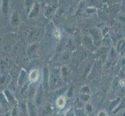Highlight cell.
Wrapping results in <instances>:
<instances>
[{"instance_id": "cell-16", "label": "cell", "mask_w": 125, "mask_h": 116, "mask_svg": "<svg viewBox=\"0 0 125 116\" xmlns=\"http://www.w3.org/2000/svg\"><path fill=\"white\" fill-rule=\"evenodd\" d=\"M91 92V90L90 88L88 85H83V87L80 88V94H89Z\"/></svg>"}, {"instance_id": "cell-21", "label": "cell", "mask_w": 125, "mask_h": 116, "mask_svg": "<svg viewBox=\"0 0 125 116\" xmlns=\"http://www.w3.org/2000/svg\"><path fill=\"white\" fill-rule=\"evenodd\" d=\"M97 116H108V115H107V112H106V111H104V110H101V111H100L98 112Z\"/></svg>"}, {"instance_id": "cell-5", "label": "cell", "mask_w": 125, "mask_h": 116, "mask_svg": "<svg viewBox=\"0 0 125 116\" xmlns=\"http://www.w3.org/2000/svg\"><path fill=\"white\" fill-rule=\"evenodd\" d=\"M28 83H29V80H28L27 73L26 72V71H24V70H21L20 74H19L18 80H17V86L22 88L25 84H27Z\"/></svg>"}, {"instance_id": "cell-9", "label": "cell", "mask_w": 125, "mask_h": 116, "mask_svg": "<svg viewBox=\"0 0 125 116\" xmlns=\"http://www.w3.org/2000/svg\"><path fill=\"white\" fill-rule=\"evenodd\" d=\"M40 11V4L38 2H34L28 13L29 19H33L37 16Z\"/></svg>"}, {"instance_id": "cell-24", "label": "cell", "mask_w": 125, "mask_h": 116, "mask_svg": "<svg viewBox=\"0 0 125 116\" xmlns=\"http://www.w3.org/2000/svg\"><path fill=\"white\" fill-rule=\"evenodd\" d=\"M49 116H52V115H49Z\"/></svg>"}, {"instance_id": "cell-11", "label": "cell", "mask_w": 125, "mask_h": 116, "mask_svg": "<svg viewBox=\"0 0 125 116\" xmlns=\"http://www.w3.org/2000/svg\"><path fill=\"white\" fill-rule=\"evenodd\" d=\"M56 12V7L54 5H48L44 9V16L47 18H51Z\"/></svg>"}, {"instance_id": "cell-8", "label": "cell", "mask_w": 125, "mask_h": 116, "mask_svg": "<svg viewBox=\"0 0 125 116\" xmlns=\"http://www.w3.org/2000/svg\"><path fill=\"white\" fill-rule=\"evenodd\" d=\"M40 78V72L38 69H33L28 74V80L31 84H36Z\"/></svg>"}, {"instance_id": "cell-3", "label": "cell", "mask_w": 125, "mask_h": 116, "mask_svg": "<svg viewBox=\"0 0 125 116\" xmlns=\"http://www.w3.org/2000/svg\"><path fill=\"white\" fill-rule=\"evenodd\" d=\"M27 111L28 116H38V108L33 101L30 100L27 103Z\"/></svg>"}, {"instance_id": "cell-10", "label": "cell", "mask_w": 125, "mask_h": 116, "mask_svg": "<svg viewBox=\"0 0 125 116\" xmlns=\"http://www.w3.org/2000/svg\"><path fill=\"white\" fill-rule=\"evenodd\" d=\"M48 79H49V70L47 67L43 68V83L41 84L44 87V90L49 88L48 86Z\"/></svg>"}, {"instance_id": "cell-1", "label": "cell", "mask_w": 125, "mask_h": 116, "mask_svg": "<svg viewBox=\"0 0 125 116\" xmlns=\"http://www.w3.org/2000/svg\"><path fill=\"white\" fill-rule=\"evenodd\" d=\"M62 80L61 72L59 69L54 68L51 71H49V79H48V86L49 88L52 91L57 89L61 86V82Z\"/></svg>"}, {"instance_id": "cell-13", "label": "cell", "mask_w": 125, "mask_h": 116, "mask_svg": "<svg viewBox=\"0 0 125 116\" xmlns=\"http://www.w3.org/2000/svg\"><path fill=\"white\" fill-rule=\"evenodd\" d=\"M120 103H121V99H120V98H115V99L113 101H111V103H110V110L112 111H114L119 107V105H120Z\"/></svg>"}, {"instance_id": "cell-17", "label": "cell", "mask_w": 125, "mask_h": 116, "mask_svg": "<svg viewBox=\"0 0 125 116\" xmlns=\"http://www.w3.org/2000/svg\"><path fill=\"white\" fill-rule=\"evenodd\" d=\"M85 108L86 113H87V114L92 113V112H93V108L92 105L90 104V103H89V102H87V103L85 104Z\"/></svg>"}, {"instance_id": "cell-4", "label": "cell", "mask_w": 125, "mask_h": 116, "mask_svg": "<svg viewBox=\"0 0 125 116\" xmlns=\"http://www.w3.org/2000/svg\"><path fill=\"white\" fill-rule=\"evenodd\" d=\"M3 94H4V96H5L6 98V99L8 102V104L10 106H12V108L13 107H15L16 105H17L16 104V99L15 98L14 95L12 94V92H11L10 90H5V91H3Z\"/></svg>"}, {"instance_id": "cell-6", "label": "cell", "mask_w": 125, "mask_h": 116, "mask_svg": "<svg viewBox=\"0 0 125 116\" xmlns=\"http://www.w3.org/2000/svg\"><path fill=\"white\" fill-rule=\"evenodd\" d=\"M10 24L12 27H19L20 24V13L17 10H13L10 16Z\"/></svg>"}, {"instance_id": "cell-12", "label": "cell", "mask_w": 125, "mask_h": 116, "mask_svg": "<svg viewBox=\"0 0 125 116\" xmlns=\"http://www.w3.org/2000/svg\"><path fill=\"white\" fill-rule=\"evenodd\" d=\"M65 104H66V98L64 95H60L57 98V99H56V106H57V108H59V109H62L64 108V107L65 106Z\"/></svg>"}, {"instance_id": "cell-2", "label": "cell", "mask_w": 125, "mask_h": 116, "mask_svg": "<svg viewBox=\"0 0 125 116\" xmlns=\"http://www.w3.org/2000/svg\"><path fill=\"white\" fill-rule=\"evenodd\" d=\"M44 88L43 87V85L40 84L37 86V91L33 98V102L37 107V108L44 104Z\"/></svg>"}, {"instance_id": "cell-23", "label": "cell", "mask_w": 125, "mask_h": 116, "mask_svg": "<svg viewBox=\"0 0 125 116\" xmlns=\"http://www.w3.org/2000/svg\"><path fill=\"white\" fill-rule=\"evenodd\" d=\"M1 40H2V38H0V43H1Z\"/></svg>"}, {"instance_id": "cell-19", "label": "cell", "mask_w": 125, "mask_h": 116, "mask_svg": "<svg viewBox=\"0 0 125 116\" xmlns=\"http://www.w3.org/2000/svg\"><path fill=\"white\" fill-rule=\"evenodd\" d=\"M90 98V95H89V94H80V99L81 101L83 102H86L87 103V101L89 100Z\"/></svg>"}, {"instance_id": "cell-14", "label": "cell", "mask_w": 125, "mask_h": 116, "mask_svg": "<svg viewBox=\"0 0 125 116\" xmlns=\"http://www.w3.org/2000/svg\"><path fill=\"white\" fill-rule=\"evenodd\" d=\"M37 47H38V44L37 42L35 43H32V44L28 46L27 48V54L28 55H32L33 54H34L36 52V50H37Z\"/></svg>"}, {"instance_id": "cell-18", "label": "cell", "mask_w": 125, "mask_h": 116, "mask_svg": "<svg viewBox=\"0 0 125 116\" xmlns=\"http://www.w3.org/2000/svg\"><path fill=\"white\" fill-rule=\"evenodd\" d=\"M64 116H76L75 115V111L72 108H70L69 109H68L67 111L64 113Z\"/></svg>"}, {"instance_id": "cell-22", "label": "cell", "mask_w": 125, "mask_h": 116, "mask_svg": "<svg viewBox=\"0 0 125 116\" xmlns=\"http://www.w3.org/2000/svg\"><path fill=\"white\" fill-rule=\"evenodd\" d=\"M119 84L121 87H124L125 86V78H120L119 80Z\"/></svg>"}, {"instance_id": "cell-7", "label": "cell", "mask_w": 125, "mask_h": 116, "mask_svg": "<svg viewBox=\"0 0 125 116\" xmlns=\"http://www.w3.org/2000/svg\"><path fill=\"white\" fill-rule=\"evenodd\" d=\"M38 108H40V110H38V115H42V116H49L51 115L52 112V108L50 104H43L41 107H39Z\"/></svg>"}, {"instance_id": "cell-15", "label": "cell", "mask_w": 125, "mask_h": 116, "mask_svg": "<svg viewBox=\"0 0 125 116\" xmlns=\"http://www.w3.org/2000/svg\"><path fill=\"white\" fill-rule=\"evenodd\" d=\"M2 3H1V7L0 9H2V12L3 13L6 14L8 12V9H9V3L8 1H2Z\"/></svg>"}, {"instance_id": "cell-20", "label": "cell", "mask_w": 125, "mask_h": 116, "mask_svg": "<svg viewBox=\"0 0 125 116\" xmlns=\"http://www.w3.org/2000/svg\"><path fill=\"white\" fill-rule=\"evenodd\" d=\"M53 34H54V36L56 38H58V39H60V38H61V36H62V35H61V31H60L58 28H55V29H54Z\"/></svg>"}]
</instances>
